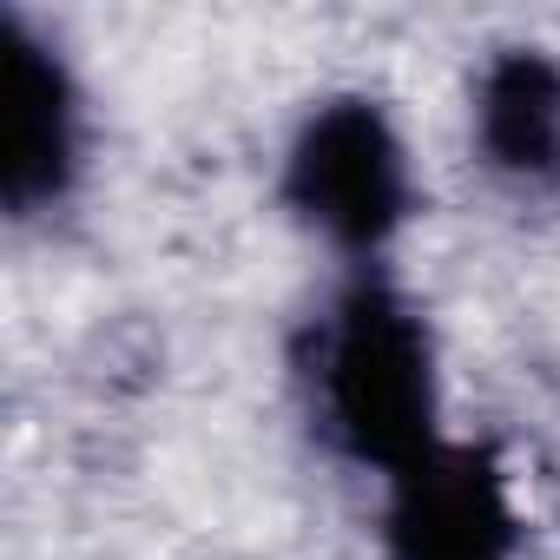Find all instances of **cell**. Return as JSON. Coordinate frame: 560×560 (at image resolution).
I'll list each match as a JSON object with an SVG mask.
<instances>
[{
    "instance_id": "7a4b0ae2",
    "label": "cell",
    "mask_w": 560,
    "mask_h": 560,
    "mask_svg": "<svg viewBox=\"0 0 560 560\" xmlns=\"http://www.w3.org/2000/svg\"><path fill=\"white\" fill-rule=\"evenodd\" d=\"M277 191L304 231H317L343 257H376L416 211L409 145L383 113V100L370 93L317 100L284 152Z\"/></svg>"
},
{
    "instance_id": "5b68a950",
    "label": "cell",
    "mask_w": 560,
    "mask_h": 560,
    "mask_svg": "<svg viewBox=\"0 0 560 560\" xmlns=\"http://www.w3.org/2000/svg\"><path fill=\"white\" fill-rule=\"evenodd\" d=\"M475 139L508 185H560V60L547 47H501L481 67Z\"/></svg>"
},
{
    "instance_id": "277c9868",
    "label": "cell",
    "mask_w": 560,
    "mask_h": 560,
    "mask_svg": "<svg viewBox=\"0 0 560 560\" xmlns=\"http://www.w3.org/2000/svg\"><path fill=\"white\" fill-rule=\"evenodd\" d=\"M80 185V86L67 60L0 8V205L40 218Z\"/></svg>"
},
{
    "instance_id": "3957f363",
    "label": "cell",
    "mask_w": 560,
    "mask_h": 560,
    "mask_svg": "<svg viewBox=\"0 0 560 560\" xmlns=\"http://www.w3.org/2000/svg\"><path fill=\"white\" fill-rule=\"evenodd\" d=\"M521 514L488 442H435L389 475L383 560H514Z\"/></svg>"
},
{
    "instance_id": "6da1fadb",
    "label": "cell",
    "mask_w": 560,
    "mask_h": 560,
    "mask_svg": "<svg viewBox=\"0 0 560 560\" xmlns=\"http://www.w3.org/2000/svg\"><path fill=\"white\" fill-rule=\"evenodd\" d=\"M311 422L357 468H409L442 442L429 317L376 270H357L311 324Z\"/></svg>"
}]
</instances>
